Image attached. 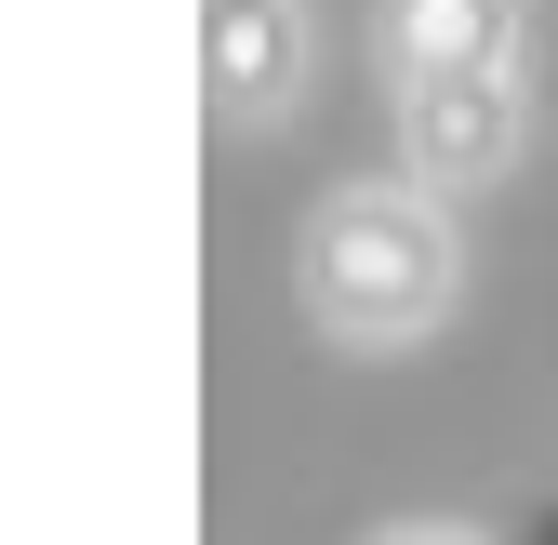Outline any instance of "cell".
I'll return each mask as SVG.
<instances>
[{"mask_svg": "<svg viewBox=\"0 0 558 545\" xmlns=\"http://www.w3.org/2000/svg\"><path fill=\"white\" fill-rule=\"evenodd\" d=\"M519 545H558V506H532V519H519Z\"/></svg>", "mask_w": 558, "mask_h": 545, "instance_id": "4", "label": "cell"}, {"mask_svg": "<svg viewBox=\"0 0 558 545\" xmlns=\"http://www.w3.org/2000/svg\"><path fill=\"white\" fill-rule=\"evenodd\" d=\"M279 81H293V14H279V0H214V107L266 120Z\"/></svg>", "mask_w": 558, "mask_h": 545, "instance_id": "3", "label": "cell"}, {"mask_svg": "<svg viewBox=\"0 0 558 545\" xmlns=\"http://www.w3.org/2000/svg\"><path fill=\"white\" fill-rule=\"evenodd\" d=\"M386 545H465V532H386Z\"/></svg>", "mask_w": 558, "mask_h": 545, "instance_id": "5", "label": "cell"}, {"mask_svg": "<svg viewBox=\"0 0 558 545\" xmlns=\"http://www.w3.org/2000/svg\"><path fill=\"white\" fill-rule=\"evenodd\" d=\"M306 306L345 347H412L452 306V227L426 186H332L306 227Z\"/></svg>", "mask_w": 558, "mask_h": 545, "instance_id": "2", "label": "cell"}, {"mask_svg": "<svg viewBox=\"0 0 558 545\" xmlns=\"http://www.w3.org/2000/svg\"><path fill=\"white\" fill-rule=\"evenodd\" d=\"M399 147L426 186H478L519 133V0H386Z\"/></svg>", "mask_w": 558, "mask_h": 545, "instance_id": "1", "label": "cell"}]
</instances>
